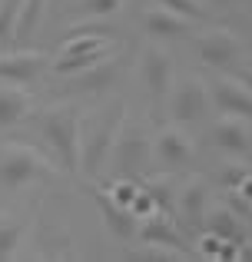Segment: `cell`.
Returning <instances> with one entry per match:
<instances>
[{
	"instance_id": "obj_7",
	"label": "cell",
	"mask_w": 252,
	"mask_h": 262,
	"mask_svg": "<svg viewBox=\"0 0 252 262\" xmlns=\"http://www.w3.org/2000/svg\"><path fill=\"white\" fill-rule=\"evenodd\" d=\"M213 106L222 116H239V120H252V90L242 86L239 80H216L213 93H209Z\"/></svg>"
},
{
	"instance_id": "obj_30",
	"label": "cell",
	"mask_w": 252,
	"mask_h": 262,
	"mask_svg": "<svg viewBox=\"0 0 252 262\" xmlns=\"http://www.w3.org/2000/svg\"><path fill=\"white\" fill-rule=\"evenodd\" d=\"M239 83L252 90V67H242V70H239Z\"/></svg>"
},
{
	"instance_id": "obj_23",
	"label": "cell",
	"mask_w": 252,
	"mask_h": 262,
	"mask_svg": "<svg viewBox=\"0 0 252 262\" xmlns=\"http://www.w3.org/2000/svg\"><path fill=\"white\" fill-rule=\"evenodd\" d=\"M146 192L153 196V203H156V209H159V212H169V216L176 212V196H173V189H169L166 183H149Z\"/></svg>"
},
{
	"instance_id": "obj_6",
	"label": "cell",
	"mask_w": 252,
	"mask_h": 262,
	"mask_svg": "<svg viewBox=\"0 0 252 262\" xmlns=\"http://www.w3.org/2000/svg\"><path fill=\"white\" fill-rule=\"evenodd\" d=\"M206 110H209V90H206L202 80L189 77V80H182V83L176 86V93H173V120L193 123V120H202Z\"/></svg>"
},
{
	"instance_id": "obj_18",
	"label": "cell",
	"mask_w": 252,
	"mask_h": 262,
	"mask_svg": "<svg viewBox=\"0 0 252 262\" xmlns=\"http://www.w3.org/2000/svg\"><path fill=\"white\" fill-rule=\"evenodd\" d=\"M30 113V100L17 86H0V126H17Z\"/></svg>"
},
{
	"instance_id": "obj_3",
	"label": "cell",
	"mask_w": 252,
	"mask_h": 262,
	"mask_svg": "<svg viewBox=\"0 0 252 262\" xmlns=\"http://www.w3.org/2000/svg\"><path fill=\"white\" fill-rule=\"evenodd\" d=\"M149 160H153V143L140 133L136 126H120L117 140H113V149H110V163L120 176H143L149 173Z\"/></svg>"
},
{
	"instance_id": "obj_26",
	"label": "cell",
	"mask_w": 252,
	"mask_h": 262,
	"mask_svg": "<svg viewBox=\"0 0 252 262\" xmlns=\"http://www.w3.org/2000/svg\"><path fill=\"white\" fill-rule=\"evenodd\" d=\"M222 243H226V239H219L216 232L206 229V232L199 236V243H196V256H199V259H219Z\"/></svg>"
},
{
	"instance_id": "obj_9",
	"label": "cell",
	"mask_w": 252,
	"mask_h": 262,
	"mask_svg": "<svg viewBox=\"0 0 252 262\" xmlns=\"http://www.w3.org/2000/svg\"><path fill=\"white\" fill-rule=\"evenodd\" d=\"M143 27H146V33H153L159 40H176V37H189L196 20L173 13L169 7H146L143 10Z\"/></svg>"
},
{
	"instance_id": "obj_2",
	"label": "cell",
	"mask_w": 252,
	"mask_h": 262,
	"mask_svg": "<svg viewBox=\"0 0 252 262\" xmlns=\"http://www.w3.org/2000/svg\"><path fill=\"white\" fill-rule=\"evenodd\" d=\"M43 140L57 153V163L66 173L80 169V116L70 106H57L43 116Z\"/></svg>"
},
{
	"instance_id": "obj_10",
	"label": "cell",
	"mask_w": 252,
	"mask_h": 262,
	"mask_svg": "<svg viewBox=\"0 0 252 262\" xmlns=\"http://www.w3.org/2000/svg\"><path fill=\"white\" fill-rule=\"evenodd\" d=\"M153 156L166 169H179V166H186V163L193 160V143H189V136L182 133V129L166 126L153 143Z\"/></svg>"
},
{
	"instance_id": "obj_8",
	"label": "cell",
	"mask_w": 252,
	"mask_h": 262,
	"mask_svg": "<svg viewBox=\"0 0 252 262\" xmlns=\"http://www.w3.org/2000/svg\"><path fill=\"white\" fill-rule=\"evenodd\" d=\"M50 60L37 50H17V53H0V80L4 83H33L43 73Z\"/></svg>"
},
{
	"instance_id": "obj_13",
	"label": "cell",
	"mask_w": 252,
	"mask_h": 262,
	"mask_svg": "<svg viewBox=\"0 0 252 262\" xmlns=\"http://www.w3.org/2000/svg\"><path fill=\"white\" fill-rule=\"evenodd\" d=\"M202 226H206L209 232H216L219 239H226V243H236L242 246L249 239V226L246 219H239L229 206H213V209H206V219H202Z\"/></svg>"
},
{
	"instance_id": "obj_14",
	"label": "cell",
	"mask_w": 252,
	"mask_h": 262,
	"mask_svg": "<svg viewBox=\"0 0 252 262\" xmlns=\"http://www.w3.org/2000/svg\"><path fill=\"white\" fill-rule=\"evenodd\" d=\"M176 209L182 212V219H186L189 229H199L202 219H206V209H209V189L202 179H189L186 186H182V192L176 196Z\"/></svg>"
},
{
	"instance_id": "obj_16",
	"label": "cell",
	"mask_w": 252,
	"mask_h": 262,
	"mask_svg": "<svg viewBox=\"0 0 252 262\" xmlns=\"http://www.w3.org/2000/svg\"><path fill=\"white\" fill-rule=\"evenodd\" d=\"M213 143H216V149L233 153V156L249 153V146H252V143H249V129L239 123V116H222V120H216Z\"/></svg>"
},
{
	"instance_id": "obj_11",
	"label": "cell",
	"mask_w": 252,
	"mask_h": 262,
	"mask_svg": "<svg viewBox=\"0 0 252 262\" xmlns=\"http://www.w3.org/2000/svg\"><path fill=\"white\" fill-rule=\"evenodd\" d=\"M136 236L146 246H166V249H179L182 252V232L176 229L173 216L169 212H149L140 226H136Z\"/></svg>"
},
{
	"instance_id": "obj_1",
	"label": "cell",
	"mask_w": 252,
	"mask_h": 262,
	"mask_svg": "<svg viewBox=\"0 0 252 262\" xmlns=\"http://www.w3.org/2000/svg\"><path fill=\"white\" fill-rule=\"evenodd\" d=\"M120 126H123V103H113V110L106 116H100L90 129H80V169L86 176H97L110 160L113 140H117Z\"/></svg>"
},
{
	"instance_id": "obj_4",
	"label": "cell",
	"mask_w": 252,
	"mask_h": 262,
	"mask_svg": "<svg viewBox=\"0 0 252 262\" xmlns=\"http://www.w3.org/2000/svg\"><path fill=\"white\" fill-rule=\"evenodd\" d=\"M43 169H47L43 160L27 146H7L0 153V186L10 189V192L27 186V183H33Z\"/></svg>"
},
{
	"instance_id": "obj_20",
	"label": "cell",
	"mask_w": 252,
	"mask_h": 262,
	"mask_svg": "<svg viewBox=\"0 0 252 262\" xmlns=\"http://www.w3.org/2000/svg\"><path fill=\"white\" fill-rule=\"evenodd\" d=\"M106 47H110V37H103V33H73L63 40L60 53H90V50H106Z\"/></svg>"
},
{
	"instance_id": "obj_27",
	"label": "cell",
	"mask_w": 252,
	"mask_h": 262,
	"mask_svg": "<svg viewBox=\"0 0 252 262\" xmlns=\"http://www.w3.org/2000/svg\"><path fill=\"white\" fill-rule=\"evenodd\" d=\"M86 17H113L123 7V0H86Z\"/></svg>"
},
{
	"instance_id": "obj_15",
	"label": "cell",
	"mask_w": 252,
	"mask_h": 262,
	"mask_svg": "<svg viewBox=\"0 0 252 262\" xmlns=\"http://www.w3.org/2000/svg\"><path fill=\"white\" fill-rule=\"evenodd\" d=\"M236 57H239V43H236L226 30L206 33V37L199 40V60L206 67H233Z\"/></svg>"
},
{
	"instance_id": "obj_28",
	"label": "cell",
	"mask_w": 252,
	"mask_h": 262,
	"mask_svg": "<svg viewBox=\"0 0 252 262\" xmlns=\"http://www.w3.org/2000/svg\"><path fill=\"white\" fill-rule=\"evenodd\" d=\"M246 176H249V169H246V166H229L226 173H222V186H226V189H239Z\"/></svg>"
},
{
	"instance_id": "obj_29",
	"label": "cell",
	"mask_w": 252,
	"mask_h": 262,
	"mask_svg": "<svg viewBox=\"0 0 252 262\" xmlns=\"http://www.w3.org/2000/svg\"><path fill=\"white\" fill-rule=\"evenodd\" d=\"M236 192H239V196H246L249 203H252V169H249V176L242 179V186H239V189H236Z\"/></svg>"
},
{
	"instance_id": "obj_22",
	"label": "cell",
	"mask_w": 252,
	"mask_h": 262,
	"mask_svg": "<svg viewBox=\"0 0 252 262\" xmlns=\"http://www.w3.org/2000/svg\"><path fill=\"white\" fill-rule=\"evenodd\" d=\"M17 10H20V0H0V43H10L13 40Z\"/></svg>"
},
{
	"instance_id": "obj_17",
	"label": "cell",
	"mask_w": 252,
	"mask_h": 262,
	"mask_svg": "<svg viewBox=\"0 0 252 262\" xmlns=\"http://www.w3.org/2000/svg\"><path fill=\"white\" fill-rule=\"evenodd\" d=\"M117 77H120V60L106 53V57L97 60L93 67L73 73V86L86 90V93H90V90H106V86H113V80H117Z\"/></svg>"
},
{
	"instance_id": "obj_31",
	"label": "cell",
	"mask_w": 252,
	"mask_h": 262,
	"mask_svg": "<svg viewBox=\"0 0 252 262\" xmlns=\"http://www.w3.org/2000/svg\"><path fill=\"white\" fill-rule=\"evenodd\" d=\"M216 4H226V0H216Z\"/></svg>"
},
{
	"instance_id": "obj_24",
	"label": "cell",
	"mask_w": 252,
	"mask_h": 262,
	"mask_svg": "<svg viewBox=\"0 0 252 262\" xmlns=\"http://www.w3.org/2000/svg\"><path fill=\"white\" fill-rule=\"evenodd\" d=\"M163 7H169L173 13H182V17H189V20H206V7L199 4V0H159Z\"/></svg>"
},
{
	"instance_id": "obj_19",
	"label": "cell",
	"mask_w": 252,
	"mask_h": 262,
	"mask_svg": "<svg viewBox=\"0 0 252 262\" xmlns=\"http://www.w3.org/2000/svg\"><path fill=\"white\" fill-rule=\"evenodd\" d=\"M40 17H43V0H20L13 40H30L33 30H37V24H40Z\"/></svg>"
},
{
	"instance_id": "obj_25",
	"label": "cell",
	"mask_w": 252,
	"mask_h": 262,
	"mask_svg": "<svg viewBox=\"0 0 252 262\" xmlns=\"http://www.w3.org/2000/svg\"><path fill=\"white\" fill-rule=\"evenodd\" d=\"M136 192H140V186H136V179H129V176H120L117 183H113L110 196L117 199L120 206H126V209H129V203H133V199H136Z\"/></svg>"
},
{
	"instance_id": "obj_21",
	"label": "cell",
	"mask_w": 252,
	"mask_h": 262,
	"mask_svg": "<svg viewBox=\"0 0 252 262\" xmlns=\"http://www.w3.org/2000/svg\"><path fill=\"white\" fill-rule=\"evenodd\" d=\"M20 243H24V223H0V262L13 259L20 249Z\"/></svg>"
},
{
	"instance_id": "obj_12",
	"label": "cell",
	"mask_w": 252,
	"mask_h": 262,
	"mask_svg": "<svg viewBox=\"0 0 252 262\" xmlns=\"http://www.w3.org/2000/svg\"><path fill=\"white\" fill-rule=\"evenodd\" d=\"M93 203H97V209H100V216H103V223L110 226V232H113L117 239L136 236V216L126 209V206H120L117 199L110 196V192L93 189Z\"/></svg>"
},
{
	"instance_id": "obj_5",
	"label": "cell",
	"mask_w": 252,
	"mask_h": 262,
	"mask_svg": "<svg viewBox=\"0 0 252 262\" xmlns=\"http://www.w3.org/2000/svg\"><path fill=\"white\" fill-rule=\"evenodd\" d=\"M140 73H143V83H146L153 100L169 96V90H173V60H169L166 50L146 47V50H143V60H140Z\"/></svg>"
}]
</instances>
